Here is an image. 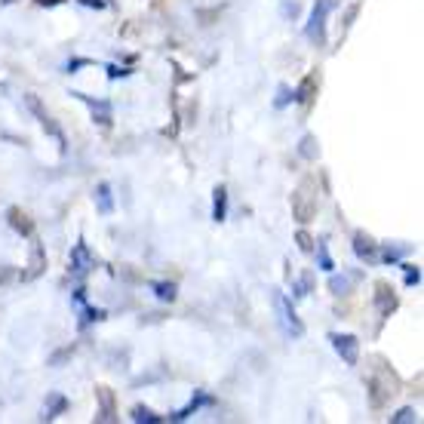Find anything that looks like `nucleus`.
Segmentation results:
<instances>
[{
	"label": "nucleus",
	"instance_id": "28",
	"mask_svg": "<svg viewBox=\"0 0 424 424\" xmlns=\"http://www.w3.org/2000/svg\"><path fill=\"white\" fill-rule=\"evenodd\" d=\"M295 240H299V249L301 252H313V240L304 231H299V237H295Z\"/></svg>",
	"mask_w": 424,
	"mask_h": 424
},
{
	"label": "nucleus",
	"instance_id": "31",
	"mask_svg": "<svg viewBox=\"0 0 424 424\" xmlns=\"http://www.w3.org/2000/svg\"><path fill=\"white\" fill-rule=\"evenodd\" d=\"M83 65H89V58H71V62H68L65 68H68V74H74V71H77V68H83Z\"/></svg>",
	"mask_w": 424,
	"mask_h": 424
},
{
	"label": "nucleus",
	"instance_id": "29",
	"mask_svg": "<svg viewBox=\"0 0 424 424\" xmlns=\"http://www.w3.org/2000/svg\"><path fill=\"white\" fill-rule=\"evenodd\" d=\"M403 252H406V249H391V246H387V249L381 252V258H385V261H400Z\"/></svg>",
	"mask_w": 424,
	"mask_h": 424
},
{
	"label": "nucleus",
	"instance_id": "21",
	"mask_svg": "<svg viewBox=\"0 0 424 424\" xmlns=\"http://www.w3.org/2000/svg\"><path fill=\"white\" fill-rule=\"evenodd\" d=\"M412 421H418V412L409 409V406H406V409H400L397 415H391V424H412Z\"/></svg>",
	"mask_w": 424,
	"mask_h": 424
},
{
	"label": "nucleus",
	"instance_id": "19",
	"mask_svg": "<svg viewBox=\"0 0 424 424\" xmlns=\"http://www.w3.org/2000/svg\"><path fill=\"white\" fill-rule=\"evenodd\" d=\"M313 87H317V80L313 77H304L299 83V89H292V101H301V105H308L311 96H313Z\"/></svg>",
	"mask_w": 424,
	"mask_h": 424
},
{
	"label": "nucleus",
	"instance_id": "6",
	"mask_svg": "<svg viewBox=\"0 0 424 424\" xmlns=\"http://www.w3.org/2000/svg\"><path fill=\"white\" fill-rule=\"evenodd\" d=\"M71 96H74V99H80L83 105L89 108L92 120H96L99 126H111V120H114V108H111V101H105V99H92V96H87V92H77V89H74Z\"/></svg>",
	"mask_w": 424,
	"mask_h": 424
},
{
	"label": "nucleus",
	"instance_id": "12",
	"mask_svg": "<svg viewBox=\"0 0 424 424\" xmlns=\"http://www.w3.org/2000/svg\"><path fill=\"white\" fill-rule=\"evenodd\" d=\"M225 218H227V188L218 185L212 191V222H225Z\"/></svg>",
	"mask_w": 424,
	"mask_h": 424
},
{
	"label": "nucleus",
	"instance_id": "32",
	"mask_svg": "<svg viewBox=\"0 0 424 424\" xmlns=\"http://www.w3.org/2000/svg\"><path fill=\"white\" fill-rule=\"evenodd\" d=\"M83 6H92V10H101V6H105V0H80Z\"/></svg>",
	"mask_w": 424,
	"mask_h": 424
},
{
	"label": "nucleus",
	"instance_id": "25",
	"mask_svg": "<svg viewBox=\"0 0 424 424\" xmlns=\"http://www.w3.org/2000/svg\"><path fill=\"white\" fill-rule=\"evenodd\" d=\"M403 270H406V286H418V283H421V270H418V268L403 265Z\"/></svg>",
	"mask_w": 424,
	"mask_h": 424
},
{
	"label": "nucleus",
	"instance_id": "13",
	"mask_svg": "<svg viewBox=\"0 0 424 424\" xmlns=\"http://www.w3.org/2000/svg\"><path fill=\"white\" fill-rule=\"evenodd\" d=\"M6 218H10L13 231H19L22 237H31V234H34V225H31V218L25 216L22 209H15V206H10V209H6Z\"/></svg>",
	"mask_w": 424,
	"mask_h": 424
},
{
	"label": "nucleus",
	"instance_id": "34",
	"mask_svg": "<svg viewBox=\"0 0 424 424\" xmlns=\"http://www.w3.org/2000/svg\"><path fill=\"white\" fill-rule=\"evenodd\" d=\"M40 4H58V0H40Z\"/></svg>",
	"mask_w": 424,
	"mask_h": 424
},
{
	"label": "nucleus",
	"instance_id": "7",
	"mask_svg": "<svg viewBox=\"0 0 424 424\" xmlns=\"http://www.w3.org/2000/svg\"><path fill=\"white\" fill-rule=\"evenodd\" d=\"M92 265H96V258L89 256V246L80 240V243L71 249V274H74V277H83Z\"/></svg>",
	"mask_w": 424,
	"mask_h": 424
},
{
	"label": "nucleus",
	"instance_id": "11",
	"mask_svg": "<svg viewBox=\"0 0 424 424\" xmlns=\"http://www.w3.org/2000/svg\"><path fill=\"white\" fill-rule=\"evenodd\" d=\"M375 308L385 313V317H387L391 311H397V295H394V289H391L387 283H378V286H375Z\"/></svg>",
	"mask_w": 424,
	"mask_h": 424
},
{
	"label": "nucleus",
	"instance_id": "5",
	"mask_svg": "<svg viewBox=\"0 0 424 424\" xmlns=\"http://www.w3.org/2000/svg\"><path fill=\"white\" fill-rule=\"evenodd\" d=\"M329 342H332L335 354L347 363V366H357V363H360V342H357V335H347V332H329Z\"/></svg>",
	"mask_w": 424,
	"mask_h": 424
},
{
	"label": "nucleus",
	"instance_id": "22",
	"mask_svg": "<svg viewBox=\"0 0 424 424\" xmlns=\"http://www.w3.org/2000/svg\"><path fill=\"white\" fill-rule=\"evenodd\" d=\"M40 268H44V252H40V246H34V256H31V274L25 277H37Z\"/></svg>",
	"mask_w": 424,
	"mask_h": 424
},
{
	"label": "nucleus",
	"instance_id": "26",
	"mask_svg": "<svg viewBox=\"0 0 424 424\" xmlns=\"http://www.w3.org/2000/svg\"><path fill=\"white\" fill-rule=\"evenodd\" d=\"M71 354H74V347H62V351H56L53 357H49V366H58V363H62V360H68V357H71Z\"/></svg>",
	"mask_w": 424,
	"mask_h": 424
},
{
	"label": "nucleus",
	"instance_id": "24",
	"mask_svg": "<svg viewBox=\"0 0 424 424\" xmlns=\"http://www.w3.org/2000/svg\"><path fill=\"white\" fill-rule=\"evenodd\" d=\"M292 101V89L289 87H280L277 89V99H274V108H286Z\"/></svg>",
	"mask_w": 424,
	"mask_h": 424
},
{
	"label": "nucleus",
	"instance_id": "8",
	"mask_svg": "<svg viewBox=\"0 0 424 424\" xmlns=\"http://www.w3.org/2000/svg\"><path fill=\"white\" fill-rule=\"evenodd\" d=\"M354 252H357V258H363V261H375L378 258V246L372 243V237L363 234V231L354 234Z\"/></svg>",
	"mask_w": 424,
	"mask_h": 424
},
{
	"label": "nucleus",
	"instance_id": "2",
	"mask_svg": "<svg viewBox=\"0 0 424 424\" xmlns=\"http://www.w3.org/2000/svg\"><path fill=\"white\" fill-rule=\"evenodd\" d=\"M335 10V0H317L311 10V19L304 25V34H308L311 44H326V15Z\"/></svg>",
	"mask_w": 424,
	"mask_h": 424
},
{
	"label": "nucleus",
	"instance_id": "27",
	"mask_svg": "<svg viewBox=\"0 0 424 424\" xmlns=\"http://www.w3.org/2000/svg\"><path fill=\"white\" fill-rule=\"evenodd\" d=\"M317 252H320V268H323V270H332L335 265H332V258H329V252H326V246H323V243L317 246Z\"/></svg>",
	"mask_w": 424,
	"mask_h": 424
},
{
	"label": "nucleus",
	"instance_id": "16",
	"mask_svg": "<svg viewBox=\"0 0 424 424\" xmlns=\"http://www.w3.org/2000/svg\"><path fill=\"white\" fill-rule=\"evenodd\" d=\"M130 418L135 424H160L163 421V415H157L154 409H148V406H132V415Z\"/></svg>",
	"mask_w": 424,
	"mask_h": 424
},
{
	"label": "nucleus",
	"instance_id": "3",
	"mask_svg": "<svg viewBox=\"0 0 424 424\" xmlns=\"http://www.w3.org/2000/svg\"><path fill=\"white\" fill-rule=\"evenodd\" d=\"M274 308H277V317H280V326H283V332L292 335V338H301V335H304V323L299 320V313H295L292 301L286 299L283 292H274Z\"/></svg>",
	"mask_w": 424,
	"mask_h": 424
},
{
	"label": "nucleus",
	"instance_id": "15",
	"mask_svg": "<svg viewBox=\"0 0 424 424\" xmlns=\"http://www.w3.org/2000/svg\"><path fill=\"white\" fill-rule=\"evenodd\" d=\"M209 403H212V397H206V394H203V391H197V397H194V400H191L188 406H185V409H179V412H173V415H169V418H173V421H185V418H191V415L197 412L200 406H209Z\"/></svg>",
	"mask_w": 424,
	"mask_h": 424
},
{
	"label": "nucleus",
	"instance_id": "10",
	"mask_svg": "<svg viewBox=\"0 0 424 424\" xmlns=\"http://www.w3.org/2000/svg\"><path fill=\"white\" fill-rule=\"evenodd\" d=\"M96 397H99V403H101V409H99V415H96V421L111 424V421H114V394L108 391V387H96Z\"/></svg>",
	"mask_w": 424,
	"mask_h": 424
},
{
	"label": "nucleus",
	"instance_id": "33",
	"mask_svg": "<svg viewBox=\"0 0 424 424\" xmlns=\"http://www.w3.org/2000/svg\"><path fill=\"white\" fill-rule=\"evenodd\" d=\"M372 391H381V387L375 385V381H372ZM385 394H391V391H385ZM372 406H381V394H375V397H372Z\"/></svg>",
	"mask_w": 424,
	"mask_h": 424
},
{
	"label": "nucleus",
	"instance_id": "4",
	"mask_svg": "<svg viewBox=\"0 0 424 424\" xmlns=\"http://www.w3.org/2000/svg\"><path fill=\"white\" fill-rule=\"evenodd\" d=\"M25 105H28V111L34 114V117H37V120H40V126H44V130L49 132V135H53V139L58 142V148H68V142H65V135H62V130H58V126H56V120H53V117H49L46 114V108L44 105H40V99L37 96H34V92H28V96H25Z\"/></svg>",
	"mask_w": 424,
	"mask_h": 424
},
{
	"label": "nucleus",
	"instance_id": "23",
	"mask_svg": "<svg viewBox=\"0 0 424 424\" xmlns=\"http://www.w3.org/2000/svg\"><path fill=\"white\" fill-rule=\"evenodd\" d=\"M292 292H295V299H304V295L311 292V274H304V277L299 280V283L292 286Z\"/></svg>",
	"mask_w": 424,
	"mask_h": 424
},
{
	"label": "nucleus",
	"instance_id": "14",
	"mask_svg": "<svg viewBox=\"0 0 424 424\" xmlns=\"http://www.w3.org/2000/svg\"><path fill=\"white\" fill-rule=\"evenodd\" d=\"M96 209L101 212V216H111L114 212V194H111V185L101 182L96 188Z\"/></svg>",
	"mask_w": 424,
	"mask_h": 424
},
{
	"label": "nucleus",
	"instance_id": "9",
	"mask_svg": "<svg viewBox=\"0 0 424 424\" xmlns=\"http://www.w3.org/2000/svg\"><path fill=\"white\" fill-rule=\"evenodd\" d=\"M68 409V397L65 394H49L44 403V412H40V421H53Z\"/></svg>",
	"mask_w": 424,
	"mask_h": 424
},
{
	"label": "nucleus",
	"instance_id": "30",
	"mask_svg": "<svg viewBox=\"0 0 424 424\" xmlns=\"http://www.w3.org/2000/svg\"><path fill=\"white\" fill-rule=\"evenodd\" d=\"M126 74H130V71H126V68H117V65H108V77H111V80H117V77H126Z\"/></svg>",
	"mask_w": 424,
	"mask_h": 424
},
{
	"label": "nucleus",
	"instance_id": "18",
	"mask_svg": "<svg viewBox=\"0 0 424 424\" xmlns=\"http://www.w3.org/2000/svg\"><path fill=\"white\" fill-rule=\"evenodd\" d=\"M351 286H354V277H347V274H332V277H329V292H332V295H347V292H351Z\"/></svg>",
	"mask_w": 424,
	"mask_h": 424
},
{
	"label": "nucleus",
	"instance_id": "20",
	"mask_svg": "<svg viewBox=\"0 0 424 424\" xmlns=\"http://www.w3.org/2000/svg\"><path fill=\"white\" fill-rule=\"evenodd\" d=\"M299 154H301L304 160H317L320 148H317V139H313V135H304V139H301V145H299Z\"/></svg>",
	"mask_w": 424,
	"mask_h": 424
},
{
	"label": "nucleus",
	"instance_id": "17",
	"mask_svg": "<svg viewBox=\"0 0 424 424\" xmlns=\"http://www.w3.org/2000/svg\"><path fill=\"white\" fill-rule=\"evenodd\" d=\"M151 292H154L160 301H175V295H179L175 283H166V280H154V283H151Z\"/></svg>",
	"mask_w": 424,
	"mask_h": 424
},
{
	"label": "nucleus",
	"instance_id": "35",
	"mask_svg": "<svg viewBox=\"0 0 424 424\" xmlns=\"http://www.w3.org/2000/svg\"><path fill=\"white\" fill-rule=\"evenodd\" d=\"M4 4H13V0H4Z\"/></svg>",
	"mask_w": 424,
	"mask_h": 424
},
{
	"label": "nucleus",
	"instance_id": "1",
	"mask_svg": "<svg viewBox=\"0 0 424 424\" xmlns=\"http://www.w3.org/2000/svg\"><path fill=\"white\" fill-rule=\"evenodd\" d=\"M317 206H320V200H317V182L308 175V179H301L299 188L292 191V216H295V222L308 225L311 218L317 216Z\"/></svg>",
	"mask_w": 424,
	"mask_h": 424
}]
</instances>
